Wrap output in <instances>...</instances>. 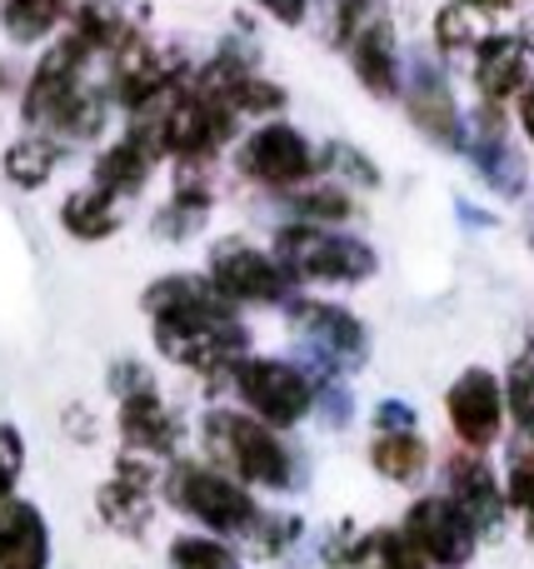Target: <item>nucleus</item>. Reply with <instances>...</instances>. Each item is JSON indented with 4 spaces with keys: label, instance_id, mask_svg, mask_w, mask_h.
Masks as SVG:
<instances>
[{
    "label": "nucleus",
    "instance_id": "obj_1",
    "mask_svg": "<svg viewBox=\"0 0 534 569\" xmlns=\"http://www.w3.org/2000/svg\"><path fill=\"white\" fill-rule=\"evenodd\" d=\"M145 310L155 320V340L170 360L190 365V370L210 375H230L245 355L250 335L235 320V305H225L210 280H190V276H170L155 280L145 290Z\"/></svg>",
    "mask_w": 534,
    "mask_h": 569
},
{
    "label": "nucleus",
    "instance_id": "obj_2",
    "mask_svg": "<svg viewBox=\"0 0 534 569\" xmlns=\"http://www.w3.org/2000/svg\"><path fill=\"white\" fill-rule=\"evenodd\" d=\"M275 260L290 280H320V284H355L375 276V250L365 240H350L325 226H285L275 236Z\"/></svg>",
    "mask_w": 534,
    "mask_h": 569
},
{
    "label": "nucleus",
    "instance_id": "obj_3",
    "mask_svg": "<svg viewBox=\"0 0 534 569\" xmlns=\"http://www.w3.org/2000/svg\"><path fill=\"white\" fill-rule=\"evenodd\" d=\"M205 445H210V455H215L220 465H230L245 485H265V490H285L290 485V450L255 415L215 410L205 420Z\"/></svg>",
    "mask_w": 534,
    "mask_h": 569
},
{
    "label": "nucleus",
    "instance_id": "obj_4",
    "mask_svg": "<svg viewBox=\"0 0 534 569\" xmlns=\"http://www.w3.org/2000/svg\"><path fill=\"white\" fill-rule=\"evenodd\" d=\"M170 500H175V510H185L190 520H200L215 535H250L260 520L245 485L210 470V465H175V475H170Z\"/></svg>",
    "mask_w": 534,
    "mask_h": 569
},
{
    "label": "nucleus",
    "instance_id": "obj_5",
    "mask_svg": "<svg viewBox=\"0 0 534 569\" xmlns=\"http://www.w3.org/2000/svg\"><path fill=\"white\" fill-rule=\"evenodd\" d=\"M230 385L245 400V410L255 415L260 425L280 430V425H300L315 405V385H310L305 370L285 360H240L230 370Z\"/></svg>",
    "mask_w": 534,
    "mask_h": 569
},
{
    "label": "nucleus",
    "instance_id": "obj_6",
    "mask_svg": "<svg viewBox=\"0 0 534 569\" xmlns=\"http://www.w3.org/2000/svg\"><path fill=\"white\" fill-rule=\"evenodd\" d=\"M405 540L420 550V560L435 565V569H465L470 555L480 545V530L455 500L445 495H430V500H415L405 515Z\"/></svg>",
    "mask_w": 534,
    "mask_h": 569
},
{
    "label": "nucleus",
    "instance_id": "obj_7",
    "mask_svg": "<svg viewBox=\"0 0 534 569\" xmlns=\"http://www.w3.org/2000/svg\"><path fill=\"white\" fill-rule=\"evenodd\" d=\"M210 290L225 305H280L290 295V276L265 250L245 246V240H225L210 256Z\"/></svg>",
    "mask_w": 534,
    "mask_h": 569
},
{
    "label": "nucleus",
    "instance_id": "obj_8",
    "mask_svg": "<svg viewBox=\"0 0 534 569\" xmlns=\"http://www.w3.org/2000/svg\"><path fill=\"white\" fill-rule=\"evenodd\" d=\"M240 170L270 190H295L320 170V156L295 126L275 120V126H260L255 136L240 146Z\"/></svg>",
    "mask_w": 534,
    "mask_h": 569
},
{
    "label": "nucleus",
    "instance_id": "obj_9",
    "mask_svg": "<svg viewBox=\"0 0 534 569\" xmlns=\"http://www.w3.org/2000/svg\"><path fill=\"white\" fill-rule=\"evenodd\" d=\"M445 410L455 435L470 445V450H490L500 440V425H505V390L490 370H465L445 395Z\"/></svg>",
    "mask_w": 534,
    "mask_h": 569
},
{
    "label": "nucleus",
    "instance_id": "obj_10",
    "mask_svg": "<svg viewBox=\"0 0 534 569\" xmlns=\"http://www.w3.org/2000/svg\"><path fill=\"white\" fill-rule=\"evenodd\" d=\"M160 156H165V146H160V130L150 126V120H140L130 136H120L115 146L105 150V156L95 160V186L110 190V196H135L140 186L150 180V170L160 166Z\"/></svg>",
    "mask_w": 534,
    "mask_h": 569
},
{
    "label": "nucleus",
    "instance_id": "obj_11",
    "mask_svg": "<svg viewBox=\"0 0 534 569\" xmlns=\"http://www.w3.org/2000/svg\"><path fill=\"white\" fill-rule=\"evenodd\" d=\"M405 110L420 130H425L435 146H450L460 150L465 146V130H460V110H455V96H450L445 76H440L430 60H420L415 76H410V90H405Z\"/></svg>",
    "mask_w": 534,
    "mask_h": 569
},
{
    "label": "nucleus",
    "instance_id": "obj_12",
    "mask_svg": "<svg viewBox=\"0 0 534 569\" xmlns=\"http://www.w3.org/2000/svg\"><path fill=\"white\" fill-rule=\"evenodd\" d=\"M290 320H295V330L305 335L315 350L335 355V360H365V325L355 320L350 310H340V305H320V300H295L290 305Z\"/></svg>",
    "mask_w": 534,
    "mask_h": 569
},
{
    "label": "nucleus",
    "instance_id": "obj_13",
    "mask_svg": "<svg viewBox=\"0 0 534 569\" xmlns=\"http://www.w3.org/2000/svg\"><path fill=\"white\" fill-rule=\"evenodd\" d=\"M350 60H355V76L370 96L395 100L400 96V50H395V26L385 16H370L365 26L350 40Z\"/></svg>",
    "mask_w": 534,
    "mask_h": 569
},
{
    "label": "nucleus",
    "instance_id": "obj_14",
    "mask_svg": "<svg viewBox=\"0 0 534 569\" xmlns=\"http://www.w3.org/2000/svg\"><path fill=\"white\" fill-rule=\"evenodd\" d=\"M50 565V530L46 515L30 500L0 505V569H46Z\"/></svg>",
    "mask_w": 534,
    "mask_h": 569
},
{
    "label": "nucleus",
    "instance_id": "obj_15",
    "mask_svg": "<svg viewBox=\"0 0 534 569\" xmlns=\"http://www.w3.org/2000/svg\"><path fill=\"white\" fill-rule=\"evenodd\" d=\"M445 475H450V500L475 520V530H485V525H495L505 515V490H500V480L490 475V465L480 455L445 460Z\"/></svg>",
    "mask_w": 534,
    "mask_h": 569
},
{
    "label": "nucleus",
    "instance_id": "obj_16",
    "mask_svg": "<svg viewBox=\"0 0 534 569\" xmlns=\"http://www.w3.org/2000/svg\"><path fill=\"white\" fill-rule=\"evenodd\" d=\"M100 520L125 535H140L150 525V470L140 460H120V475L100 490Z\"/></svg>",
    "mask_w": 534,
    "mask_h": 569
},
{
    "label": "nucleus",
    "instance_id": "obj_17",
    "mask_svg": "<svg viewBox=\"0 0 534 569\" xmlns=\"http://www.w3.org/2000/svg\"><path fill=\"white\" fill-rule=\"evenodd\" d=\"M120 435H125L130 450L165 455L170 445H175V420H170L165 400H160L155 390H135L120 405Z\"/></svg>",
    "mask_w": 534,
    "mask_h": 569
},
{
    "label": "nucleus",
    "instance_id": "obj_18",
    "mask_svg": "<svg viewBox=\"0 0 534 569\" xmlns=\"http://www.w3.org/2000/svg\"><path fill=\"white\" fill-rule=\"evenodd\" d=\"M480 96H485V106H500V100L520 96L530 80V66H525V50L515 46V40H480Z\"/></svg>",
    "mask_w": 534,
    "mask_h": 569
},
{
    "label": "nucleus",
    "instance_id": "obj_19",
    "mask_svg": "<svg viewBox=\"0 0 534 569\" xmlns=\"http://www.w3.org/2000/svg\"><path fill=\"white\" fill-rule=\"evenodd\" d=\"M60 226H66L75 240H105V236H115V226H120L115 196H110V190H100V186L75 190V196L60 206Z\"/></svg>",
    "mask_w": 534,
    "mask_h": 569
},
{
    "label": "nucleus",
    "instance_id": "obj_20",
    "mask_svg": "<svg viewBox=\"0 0 534 569\" xmlns=\"http://www.w3.org/2000/svg\"><path fill=\"white\" fill-rule=\"evenodd\" d=\"M425 460H430V450H425V440H420L415 430L380 435V440L370 445V465H375L385 480H395V485H415L420 475H425Z\"/></svg>",
    "mask_w": 534,
    "mask_h": 569
},
{
    "label": "nucleus",
    "instance_id": "obj_21",
    "mask_svg": "<svg viewBox=\"0 0 534 569\" xmlns=\"http://www.w3.org/2000/svg\"><path fill=\"white\" fill-rule=\"evenodd\" d=\"M56 160H60V150L50 146L46 136H30V140H16V146L6 150V176L16 180L20 190H36V186H46L50 180V170H56Z\"/></svg>",
    "mask_w": 534,
    "mask_h": 569
},
{
    "label": "nucleus",
    "instance_id": "obj_22",
    "mask_svg": "<svg viewBox=\"0 0 534 569\" xmlns=\"http://www.w3.org/2000/svg\"><path fill=\"white\" fill-rule=\"evenodd\" d=\"M435 36H440V46L445 50L480 46V40H490V10L480 6V0H455V6L440 10Z\"/></svg>",
    "mask_w": 534,
    "mask_h": 569
},
{
    "label": "nucleus",
    "instance_id": "obj_23",
    "mask_svg": "<svg viewBox=\"0 0 534 569\" xmlns=\"http://www.w3.org/2000/svg\"><path fill=\"white\" fill-rule=\"evenodd\" d=\"M70 0H6V30L10 40H40L66 20Z\"/></svg>",
    "mask_w": 534,
    "mask_h": 569
},
{
    "label": "nucleus",
    "instance_id": "obj_24",
    "mask_svg": "<svg viewBox=\"0 0 534 569\" xmlns=\"http://www.w3.org/2000/svg\"><path fill=\"white\" fill-rule=\"evenodd\" d=\"M205 210H210V190H200V186H185L180 180V190L170 196V206L160 210V236H190V230L205 220Z\"/></svg>",
    "mask_w": 534,
    "mask_h": 569
},
{
    "label": "nucleus",
    "instance_id": "obj_25",
    "mask_svg": "<svg viewBox=\"0 0 534 569\" xmlns=\"http://www.w3.org/2000/svg\"><path fill=\"white\" fill-rule=\"evenodd\" d=\"M295 210L305 216V226H340V220H350L355 200H350L340 186H315V190H300Z\"/></svg>",
    "mask_w": 534,
    "mask_h": 569
},
{
    "label": "nucleus",
    "instance_id": "obj_26",
    "mask_svg": "<svg viewBox=\"0 0 534 569\" xmlns=\"http://www.w3.org/2000/svg\"><path fill=\"white\" fill-rule=\"evenodd\" d=\"M170 565L175 569H230V550L220 540H205V535H180L170 545Z\"/></svg>",
    "mask_w": 534,
    "mask_h": 569
},
{
    "label": "nucleus",
    "instance_id": "obj_27",
    "mask_svg": "<svg viewBox=\"0 0 534 569\" xmlns=\"http://www.w3.org/2000/svg\"><path fill=\"white\" fill-rule=\"evenodd\" d=\"M505 390V410H515L520 430H525V440L534 445V365L520 360L515 370H510V385H500Z\"/></svg>",
    "mask_w": 534,
    "mask_h": 569
},
{
    "label": "nucleus",
    "instance_id": "obj_28",
    "mask_svg": "<svg viewBox=\"0 0 534 569\" xmlns=\"http://www.w3.org/2000/svg\"><path fill=\"white\" fill-rule=\"evenodd\" d=\"M20 470H26V440H20L16 425H0V505L16 500Z\"/></svg>",
    "mask_w": 534,
    "mask_h": 569
},
{
    "label": "nucleus",
    "instance_id": "obj_29",
    "mask_svg": "<svg viewBox=\"0 0 534 569\" xmlns=\"http://www.w3.org/2000/svg\"><path fill=\"white\" fill-rule=\"evenodd\" d=\"M505 505L525 510L530 535H534V445H530V450H520V455H515V465H510V490H505Z\"/></svg>",
    "mask_w": 534,
    "mask_h": 569
},
{
    "label": "nucleus",
    "instance_id": "obj_30",
    "mask_svg": "<svg viewBox=\"0 0 534 569\" xmlns=\"http://www.w3.org/2000/svg\"><path fill=\"white\" fill-rule=\"evenodd\" d=\"M375 430H380V435L415 430V410H410V405H400V400H385V405L375 410Z\"/></svg>",
    "mask_w": 534,
    "mask_h": 569
},
{
    "label": "nucleus",
    "instance_id": "obj_31",
    "mask_svg": "<svg viewBox=\"0 0 534 569\" xmlns=\"http://www.w3.org/2000/svg\"><path fill=\"white\" fill-rule=\"evenodd\" d=\"M260 6H265L275 20H285V26H300V20H305V6H310V0H260Z\"/></svg>",
    "mask_w": 534,
    "mask_h": 569
},
{
    "label": "nucleus",
    "instance_id": "obj_32",
    "mask_svg": "<svg viewBox=\"0 0 534 569\" xmlns=\"http://www.w3.org/2000/svg\"><path fill=\"white\" fill-rule=\"evenodd\" d=\"M520 120H525V136L534 140V90H525V96H520Z\"/></svg>",
    "mask_w": 534,
    "mask_h": 569
},
{
    "label": "nucleus",
    "instance_id": "obj_33",
    "mask_svg": "<svg viewBox=\"0 0 534 569\" xmlns=\"http://www.w3.org/2000/svg\"><path fill=\"white\" fill-rule=\"evenodd\" d=\"M0 80H6V70H0Z\"/></svg>",
    "mask_w": 534,
    "mask_h": 569
},
{
    "label": "nucleus",
    "instance_id": "obj_34",
    "mask_svg": "<svg viewBox=\"0 0 534 569\" xmlns=\"http://www.w3.org/2000/svg\"><path fill=\"white\" fill-rule=\"evenodd\" d=\"M230 569H235V565H230Z\"/></svg>",
    "mask_w": 534,
    "mask_h": 569
}]
</instances>
